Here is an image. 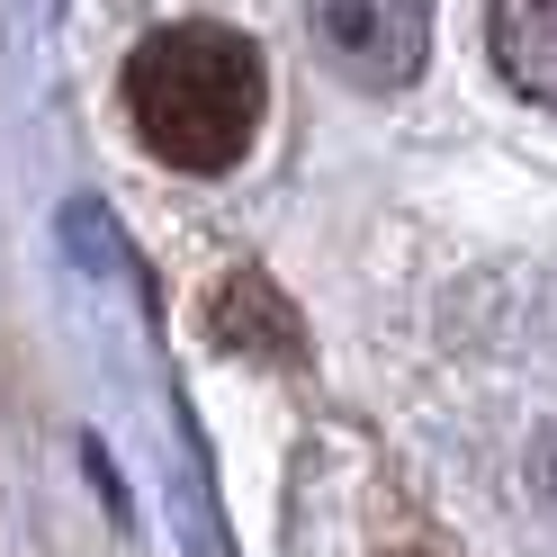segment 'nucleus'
Instances as JSON below:
<instances>
[{
  "mask_svg": "<svg viewBox=\"0 0 557 557\" xmlns=\"http://www.w3.org/2000/svg\"><path fill=\"white\" fill-rule=\"evenodd\" d=\"M261 109H270V63L243 27L181 18L126 54V117L145 135V153L171 171H234L261 135Z\"/></svg>",
  "mask_w": 557,
  "mask_h": 557,
  "instance_id": "f257e3e1",
  "label": "nucleus"
},
{
  "mask_svg": "<svg viewBox=\"0 0 557 557\" xmlns=\"http://www.w3.org/2000/svg\"><path fill=\"white\" fill-rule=\"evenodd\" d=\"M306 37L351 90H405L432 54V0H306Z\"/></svg>",
  "mask_w": 557,
  "mask_h": 557,
  "instance_id": "f03ea898",
  "label": "nucleus"
},
{
  "mask_svg": "<svg viewBox=\"0 0 557 557\" xmlns=\"http://www.w3.org/2000/svg\"><path fill=\"white\" fill-rule=\"evenodd\" d=\"M207 333H216L225 351H252V360H297V315H288V297H278L261 270H225L216 278Z\"/></svg>",
  "mask_w": 557,
  "mask_h": 557,
  "instance_id": "7ed1b4c3",
  "label": "nucleus"
},
{
  "mask_svg": "<svg viewBox=\"0 0 557 557\" xmlns=\"http://www.w3.org/2000/svg\"><path fill=\"white\" fill-rule=\"evenodd\" d=\"M485 46H495L504 82L521 99L557 109V0H495L485 10Z\"/></svg>",
  "mask_w": 557,
  "mask_h": 557,
  "instance_id": "20e7f679",
  "label": "nucleus"
},
{
  "mask_svg": "<svg viewBox=\"0 0 557 557\" xmlns=\"http://www.w3.org/2000/svg\"><path fill=\"white\" fill-rule=\"evenodd\" d=\"M531 476H540V495H548V504H557V432H548V441H540V449H531Z\"/></svg>",
  "mask_w": 557,
  "mask_h": 557,
  "instance_id": "39448f33",
  "label": "nucleus"
},
{
  "mask_svg": "<svg viewBox=\"0 0 557 557\" xmlns=\"http://www.w3.org/2000/svg\"><path fill=\"white\" fill-rule=\"evenodd\" d=\"M405 557H423V548H405Z\"/></svg>",
  "mask_w": 557,
  "mask_h": 557,
  "instance_id": "423d86ee",
  "label": "nucleus"
}]
</instances>
